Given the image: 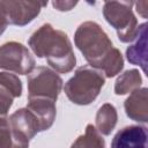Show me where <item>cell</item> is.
Returning a JSON list of instances; mask_svg holds the SVG:
<instances>
[{"mask_svg":"<svg viewBox=\"0 0 148 148\" xmlns=\"http://www.w3.org/2000/svg\"><path fill=\"white\" fill-rule=\"evenodd\" d=\"M74 43L89 66L102 72L104 76L113 77L123 69L124 58L120 51L113 46L98 23L92 21L81 23L74 34Z\"/></svg>","mask_w":148,"mask_h":148,"instance_id":"1","label":"cell"},{"mask_svg":"<svg viewBox=\"0 0 148 148\" xmlns=\"http://www.w3.org/2000/svg\"><path fill=\"white\" fill-rule=\"evenodd\" d=\"M28 44L38 58H45L54 72L69 73L76 65L72 43L66 32L50 23L40 25L29 38Z\"/></svg>","mask_w":148,"mask_h":148,"instance_id":"2","label":"cell"},{"mask_svg":"<svg viewBox=\"0 0 148 148\" xmlns=\"http://www.w3.org/2000/svg\"><path fill=\"white\" fill-rule=\"evenodd\" d=\"M105 83L102 72L84 65L79 67L74 75L65 83V94L68 99L77 105H88L99 95Z\"/></svg>","mask_w":148,"mask_h":148,"instance_id":"3","label":"cell"},{"mask_svg":"<svg viewBox=\"0 0 148 148\" xmlns=\"http://www.w3.org/2000/svg\"><path fill=\"white\" fill-rule=\"evenodd\" d=\"M133 1H106L103 6V15L106 22L114 28L120 42H133L138 34L140 25L133 14Z\"/></svg>","mask_w":148,"mask_h":148,"instance_id":"4","label":"cell"},{"mask_svg":"<svg viewBox=\"0 0 148 148\" xmlns=\"http://www.w3.org/2000/svg\"><path fill=\"white\" fill-rule=\"evenodd\" d=\"M62 88V79L53 69L39 66L28 75V98L57 101Z\"/></svg>","mask_w":148,"mask_h":148,"instance_id":"5","label":"cell"},{"mask_svg":"<svg viewBox=\"0 0 148 148\" xmlns=\"http://www.w3.org/2000/svg\"><path fill=\"white\" fill-rule=\"evenodd\" d=\"M35 59L27 46L18 42H7L0 46V68L18 75L30 74Z\"/></svg>","mask_w":148,"mask_h":148,"instance_id":"6","label":"cell"},{"mask_svg":"<svg viewBox=\"0 0 148 148\" xmlns=\"http://www.w3.org/2000/svg\"><path fill=\"white\" fill-rule=\"evenodd\" d=\"M3 7L7 14L8 24L24 27L32 22L40 13L42 8L47 5L45 1H22V0H6Z\"/></svg>","mask_w":148,"mask_h":148,"instance_id":"7","label":"cell"},{"mask_svg":"<svg viewBox=\"0 0 148 148\" xmlns=\"http://www.w3.org/2000/svg\"><path fill=\"white\" fill-rule=\"evenodd\" d=\"M9 125L12 130L21 138L30 141L38 132H40V125L35 114L27 108L16 110L9 117Z\"/></svg>","mask_w":148,"mask_h":148,"instance_id":"8","label":"cell"},{"mask_svg":"<svg viewBox=\"0 0 148 148\" xmlns=\"http://www.w3.org/2000/svg\"><path fill=\"white\" fill-rule=\"evenodd\" d=\"M22 95V82L8 72L0 73V118L8 117L7 113L15 98Z\"/></svg>","mask_w":148,"mask_h":148,"instance_id":"9","label":"cell"},{"mask_svg":"<svg viewBox=\"0 0 148 148\" xmlns=\"http://www.w3.org/2000/svg\"><path fill=\"white\" fill-rule=\"evenodd\" d=\"M147 127L130 125L116 133L111 148H147Z\"/></svg>","mask_w":148,"mask_h":148,"instance_id":"10","label":"cell"},{"mask_svg":"<svg viewBox=\"0 0 148 148\" xmlns=\"http://www.w3.org/2000/svg\"><path fill=\"white\" fill-rule=\"evenodd\" d=\"M128 118L139 123L148 121V89H136L126 98L124 103Z\"/></svg>","mask_w":148,"mask_h":148,"instance_id":"11","label":"cell"},{"mask_svg":"<svg viewBox=\"0 0 148 148\" xmlns=\"http://www.w3.org/2000/svg\"><path fill=\"white\" fill-rule=\"evenodd\" d=\"M27 109L31 111L40 125V132L49 130L56 119V102L49 98H28Z\"/></svg>","mask_w":148,"mask_h":148,"instance_id":"12","label":"cell"},{"mask_svg":"<svg viewBox=\"0 0 148 148\" xmlns=\"http://www.w3.org/2000/svg\"><path fill=\"white\" fill-rule=\"evenodd\" d=\"M135 42L126 49V58L133 64L142 68L143 73L147 72V23L140 24L139 34Z\"/></svg>","mask_w":148,"mask_h":148,"instance_id":"13","label":"cell"},{"mask_svg":"<svg viewBox=\"0 0 148 148\" xmlns=\"http://www.w3.org/2000/svg\"><path fill=\"white\" fill-rule=\"evenodd\" d=\"M117 120H118V113L116 108L110 103H105L98 109L96 113L95 117L96 130L98 131L99 134L109 135L116 127Z\"/></svg>","mask_w":148,"mask_h":148,"instance_id":"14","label":"cell"},{"mask_svg":"<svg viewBox=\"0 0 148 148\" xmlns=\"http://www.w3.org/2000/svg\"><path fill=\"white\" fill-rule=\"evenodd\" d=\"M0 148H29V141L12 130L8 117L0 118Z\"/></svg>","mask_w":148,"mask_h":148,"instance_id":"15","label":"cell"},{"mask_svg":"<svg viewBox=\"0 0 148 148\" xmlns=\"http://www.w3.org/2000/svg\"><path fill=\"white\" fill-rule=\"evenodd\" d=\"M142 77L138 69H128L118 76L114 82V92L117 95H125L140 89Z\"/></svg>","mask_w":148,"mask_h":148,"instance_id":"16","label":"cell"},{"mask_svg":"<svg viewBox=\"0 0 148 148\" xmlns=\"http://www.w3.org/2000/svg\"><path fill=\"white\" fill-rule=\"evenodd\" d=\"M71 148H105V142L96 127L88 124L84 133L72 143Z\"/></svg>","mask_w":148,"mask_h":148,"instance_id":"17","label":"cell"},{"mask_svg":"<svg viewBox=\"0 0 148 148\" xmlns=\"http://www.w3.org/2000/svg\"><path fill=\"white\" fill-rule=\"evenodd\" d=\"M77 5V1H71V0H60V1H52V6L60 12H68L71 9H73V7H75Z\"/></svg>","mask_w":148,"mask_h":148,"instance_id":"18","label":"cell"},{"mask_svg":"<svg viewBox=\"0 0 148 148\" xmlns=\"http://www.w3.org/2000/svg\"><path fill=\"white\" fill-rule=\"evenodd\" d=\"M8 25V20H7V14L3 7V2L0 1V36L3 34Z\"/></svg>","mask_w":148,"mask_h":148,"instance_id":"19","label":"cell"},{"mask_svg":"<svg viewBox=\"0 0 148 148\" xmlns=\"http://www.w3.org/2000/svg\"><path fill=\"white\" fill-rule=\"evenodd\" d=\"M135 7H136V12L143 17L147 18V8H148V1H139V2H134Z\"/></svg>","mask_w":148,"mask_h":148,"instance_id":"20","label":"cell"}]
</instances>
